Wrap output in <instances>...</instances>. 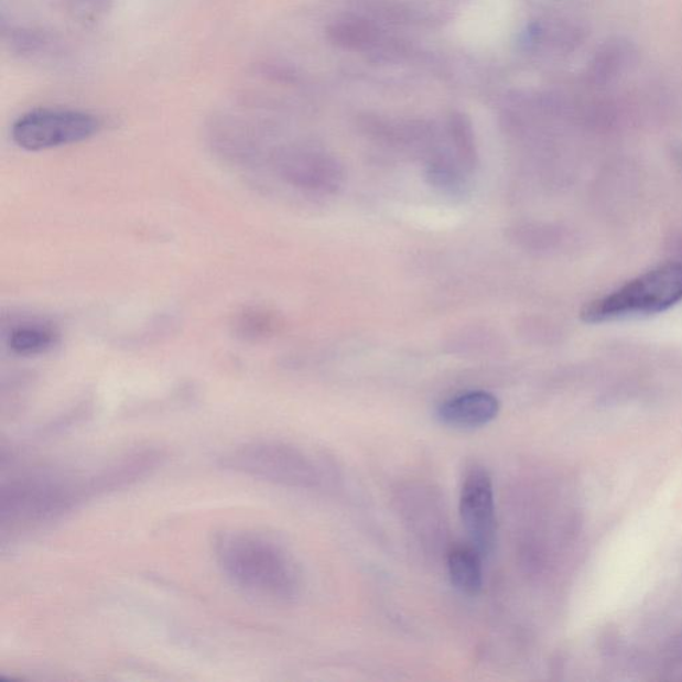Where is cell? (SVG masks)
Returning a JSON list of instances; mask_svg holds the SVG:
<instances>
[{
	"label": "cell",
	"mask_w": 682,
	"mask_h": 682,
	"mask_svg": "<svg viewBox=\"0 0 682 682\" xmlns=\"http://www.w3.org/2000/svg\"><path fill=\"white\" fill-rule=\"evenodd\" d=\"M216 563L229 582L250 595L284 600L295 595L297 573L283 548L263 534L225 531L214 543Z\"/></svg>",
	"instance_id": "cell-1"
},
{
	"label": "cell",
	"mask_w": 682,
	"mask_h": 682,
	"mask_svg": "<svg viewBox=\"0 0 682 682\" xmlns=\"http://www.w3.org/2000/svg\"><path fill=\"white\" fill-rule=\"evenodd\" d=\"M682 301V264L668 263L630 280L620 289L589 302L582 311L586 324H602L660 314Z\"/></svg>",
	"instance_id": "cell-2"
},
{
	"label": "cell",
	"mask_w": 682,
	"mask_h": 682,
	"mask_svg": "<svg viewBox=\"0 0 682 682\" xmlns=\"http://www.w3.org/2000/svg\"><path fill=\"white\" fill-rule=\"evenodd\" d=\"M99 129V120L91 113L41 108L19 118L12 126L11 136L23 150L43 151L85 142Z\"/></svg>",
	"instance_id": "cell-3"
},
{
	"label": "cell",
	"mask_w": 682,
	"mask_h": 682,
	"mask_svg": "<svg viewBox=\"0 0 682 682\" xmlns=\"http://www.w3.org/2000/svg\"><path fill=\"white\" fill-rule=\"evenodd\" d=\"M225 465L266 481L302 484L308 480V467L304 458L280 444H245L227 456Z\"/></svg>",
	"instance_id": "cell-4"
},
{
	"label": "cell",
	"mask_w": 682,
	"mask_h": 682,
	"mask_svg": "<svg viewBox=\"0 0 682 682\" xmlns=\"http://www.w3.org/2000/svg\"><path fill=\"white\" fill-rule=\"evenodd\" d=\"M461 515L465 531L483 556L492 551L496 541V508L492 480L487 470L474 468L465 476Z\"/></svg>",
	"instance_id": "cell-5"
},
{
	"label": "cell",
	"mask_w": 682,
	"mask_h": 682,
	"mask_svg": "<svg viewBox=\"0 0 682 682\" xmlns=\"http://www.w3.org/2000/svg\"><path fill=\"white\" fill-rule=\"evenodd\" d=\"M499 411V400L492 393L472 391L445 401L437 418L450 429L475 430L494 422Z\"/></svg>",
	"instance_id": "cell-6"
},
{
	"label": "cell",
	"mask_w": 682,
	"mask_h": 682,
	"mask_svg": "<svg viewBox=\"0 0 682 682\" xmlns=\"http://www.w3.org/2000/svg\"><path fill=\"white\" fill-rule=\"evenodd\" d=\"M279 170L283 180L299 188L331 191L337 188L342 181V172L335 164L314 158L286 156L279 164Z\"/></svg>",
	"instance_id": "cell-7"
},
{
	"label": "cell",
	"mask_w": 682,
	"mask_h": 682,
	"mask_svg": "<svg viewBox=\"0 0 682 682\" xmlns=\"http://www.w3.org/2000/svg\"><path fill=\"white\" fill-rule=\"evenodd\" d=\"M483 554L476 548H456L448 557L451 582L467 596H477L483 589Z\"/></svg>",
	"instance_id": "cell-8"
},
{
	"label": "cell",
	"mask_w": 682,
	"mask_h": 682,
	"mask_svg": "<svg viewBox=\"0 0 682 682\" xmlns=\"http://www.w3.org/2000/svg\"><path fill=\"white\" fill-rule=\"evenodd\" d=\"M59 342L53 328L42 324H23L11 331L9 347L19 356H37L48 353Z\"/></svg>",
	"instance_id": "cell-9"
},
{
	"label": "cell",
	"mask_w": 682,
	"mask_h": 682,
	"mask_svg": "<svg viewBox=\"0 0 682 682\" xmlns=\"http://www.w3.org/2000/svg\"><path fill=\"white\" fill-rule=\"evenodd\" d=\"M277 318L263 311H248L240 316L239 333L247 339H258L273 333L277 328Z\"/></svg>",
	"instance_id": "cell-10"
},
{
	"label": "cell",
	"mask_w": 682,
	"mask_h": 682,
	"mask_svg": "<svg viewBox=\"0 0 682 682\" xmlns=\"http://www.w3.org/2000/svg\"><path fill=\"white\" fill-rule=\"evenodd\" d=\"M429 177L433 187L444 194L458 195L463 193L465 182L462 171L452 169L448 164H433L429 171Z\"/></svg>",
	"instance_id": "cell-11"
}]
</instances>
